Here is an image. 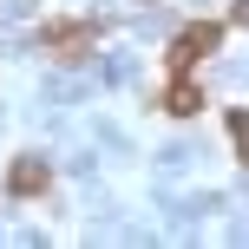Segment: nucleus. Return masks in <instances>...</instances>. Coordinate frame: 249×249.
<instances>
[{"label": "nucleus", "instance_id": "obj_1", "mask_svg": "<svg viewBox=\"0 0 249 249\" xmlns=\"http://www.w3.org/2000/svg\"><path fill=\"white\" fill-rule=\"evenodd\" d=\"M210 46H216V26H190V33L177 39V53H171V59H177V66H190V59H203Z\"/></svg>", "mask_w": 249, "mask_h": 249}, {"label": "nucleus", "instance_id": "obj_2", "mask_svg": "<svg viewBox=\"0 0 249 249\" xmlns=\"http://www.w3.org/2000/svg\"><path fill=\"white\" fill-rule=\"evenodd\" d=\"M13 190H20V197L46 190V164H39V158H20V164H13Z\"/></svg>", "mask_w": 249, "mask_h": 249}, {"label": "nucleus", "instance_id": "obj_3", "mask_svg": "<svg viewBox=\"0 0 249 249\" xmlns=\"http://www.w3.org/2000/svg\"><path fill=\"white\" fill-rule=\"evenodd\" d=\"M197 105H203V92H197V86H171V112H177V118H190Z\"/></svg>", "mask_w": 249, "mask_h": 249}, {"label": "nucleus", "instance_id": "obj_4", "mask_svg": "<svg viewBox=\"0 0 249 249\" xmlns=\"http://www.w3.org/2000/svg\"><path fill=\"white\" fill-rule=\"evenodd\" d=\"M230 131H236V144H243V158H249V118H243V112L230 118Z\"/></svg>", "mask_w": 249, "mask_h": 249}]
</instances>
